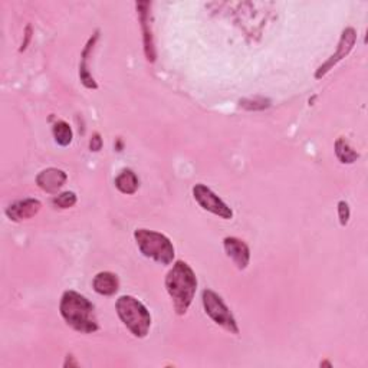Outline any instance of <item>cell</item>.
Returning <instances> with one entry per match:
<instances>
[{
    "label": "cell",
    "mask_w": 368,
    "mask_h": 368,
    "mask_svg": "<svg viewBox=\"0 0 368 368\" xmlns=\"http://www.w3.org/2000/svg\"><path fill=\"white\" fill-rule=\"evenodd\" d=\"M66 180H68V176L64 170L55 168V167L42 170V172L36 176L38 186L49 194L58 193L64 187Z\"/></svg>",
    "instance_id": "obj_10"
},
{
    "label": "cell",
    "mask_w": 368,
    "mask_h": 368,
    "mask_svg": "<svg viewBox=\"0 0 368 368\" xmlns=\"http://www.w3.org/2000/svg\"><path fill=\"white\" fill-rule=\"evenodd\" d=\"M272 101L269 98L263 96H253V98H244L239 101V105L246 111H263L271 107Z\"/></svg>",
    "instance_id": "obj_17"
},
{
    "label": "cell",
    "mask_w": 368,
    "mask_h": 368,
    "mask_svg": "<svg viewBox=\"0 0 368 368\" xmlns=\"http://www.w3.org/2000/svg\"><path fill=\"white\" fill-rule=\"evenodd\" d=\"M134 239L140 252L146 258L153 259L160 265H170L174 261V246L172 240L163 233L148 229H137L134 232Z\"/></svg>",
    "instance_id": "obj_4"
},
{
    "label": "cell",
    "mask_w": 368,
    "mask_h": 368,
    "mask_svg": "<svg viewBox=\"0 0 368 368\" xmlns=\"http://www.w3.org/2000/svg\"><path fill=\"white\" fill-rule=\"evenodd\" d=\"M223 246L226 250V254L233 261L237 269L244 271L248 267L250 261V250L249 246L237 237H226L223 240Z\"/></svg>",
    "instance_id": "obj_9"
},
{
    "label": "cell",
    "mask_w": 368,
    "mask_h": 368,
    "mask_svg": "<svg viewBox=\"0 0 368 368\" xmlns=\"http://www.w3.org/2000/svg\"><path fill=\"white\" fill-rule=\"evenodd\" d=\"M98 38H100V32H95L94 36L90 38V40L87 42V45H85L83 51H82V55H81V64H79V78H81V82L83 83L85 88L88 90H96L98 88V83L95 82L94 77L91 75L90 69H88V61H90V56H91V52L96 44Z\"/></svg>",
    "instance_id": "obj_12"
},
{
    "label": "cell",
    "mask_w": 368,
    "mask_h": 368,
    "mask_svg": "<svg viewBox=\"0 0 368 368\" xmlns=\"http://www.w3.org/2000/svg\"><path fill=\"white\" fill-rule=\"evenodd\" d=\"M92 287H94V291L96 293L104 295V296H112V295L117 293L120 282H118V278L116 274L100 272L94 278Z\"/></svg>",
    "instance_id": "obj_13"
},
{
    "label": "cell",
    "mask_w": 368,
    "mask_h": 368,
    "mask_svg": "<svg viewBox=\"0 0 368 368\" xmlns=\"http://www.w3.org/2000/svg\"><path fill=\"white\" fill-rule=\"evenodd\" d=\"M117 314L122 324L135 338H146L151 328V315L143 302L134 296H120L116 304Z\"/></svg>",
    "instance_id": "obj_3"
},
{
    "label": "cell",
    "mask_w": 368,
    "mask_h": 368,
    "mask_svg": "<svg viewBox=\"0 0 368 368\" xmlns=\"http://www.w3.org/2000/svg\"><path fill=\"white\" fill-rule=\"evenodd\" d=\"M75 203H77V194L74 192L61 193L56 197H53V200H52V205L56 209H69L75 206Z\"/></svg>",
    "instance_id": "obj_18"
},
{
    "label": "cell",
    "mask_w": 368,
    "mask_h": 368,
    "mask_svg": "<svg viewBox=\"0 0 368 368\" xmlns=\"http://www.w3.org/2000/svg\"><path fill=\"white\" fill-rule=\"evenodd\" d=\"M137 12H138V19L141 23V29H143V40H144V53L148 62L155 61V47H154V38H153V31H151V13L150 2H137L135 3Z\"/></svg>",
    "instance_id": "obj_8"
},
{
    "label": "cell",
    "mask_w": 368,
    "mask_h": 368,
    "mask_svg": "<svg viewBox=\"0 0 368 368\" xmlns=\"http://www.w3.org/2000/svg\"><path fill=\"white\" fill-rule=\"evenodd\" d=\"M335 154L338 160L341 161L343 164H352L356 163L358 160V153L354 150L348 141L343 137H339L337 141H335Z\"/></svg>",
    "instance_id": "obj_15"
},
{
    "label": "cell",
    "mask_w": 368,
    "mask_h": 368,
    "mask_svg": "<svg viewBox=\"0 0 368 368\" xmlns=\"http://www.w3.org/2000/svg\"><path fill=\"white\" fill-rule=\"evenodd\" d=\"M357 42V32L354 27H347V29H344L343 35H341V39H339V44L337 47V52L334 55L330 56V60L327 62H324L315 73V78L317 79H321L322 77L327 75L330 70L339 62L343 61L345 56L352 51L354 45H356Z\"/></svg>",
    "instance_id": "obj_7"
},
{
    "label": "cell",
    "mask_w": 368,
    "mask_h": 368,
    "mask_svg": "<svg viewBox=\"0 0 368 368\" xmlns=\"http://www.w3.org/2000/svg\"><path fill=\"white\" fill-rule=\"evenodd\" d=\"M166 289L173 300L177 315L189 311L197 291V278L189 263L177 261L166 276Z\"/></svg>",
    "instance_id": "obj_2"
},
{
    "label": "cell",
    "mask_w": 368,
    "mask_h": 368,
    "mask_svg": "<svg viewBox=\"0 0 368 368\" xmlns=\"http://www.w3.org/2000/svg\"><path fill=\"white\" fill-rule=\"evenodd\" d=\"M116 187L122 194H134L140 187L138 177L135 176L133 170L125 168L116 177Z\"/></svg>",
    "instance_id": "obj_14"
},
{
    "label": "cell",
    "mask_w": 368,
    "mask_h": 368,
    "mask_svg": "<svg viewBox=\"0 0 368 368\" xmlns=\"http://www.w3.org/2000/svg\"><path fill=\"white\" fill-rule=\"evenodd\" d=\"M350 216H351V211H350V206L347 202H339L338 203V218H339V223H341V226H347L348 222H350Z\"/></svg>",
    "instance_id": "obj_19"
},
{
    "label": "cell",
    "mask_w": 368,
    "mask_h": 368,
    "mask_svg": "<svg viewBox=\"0 0 368 368\" xmlns=\"http://www.w3.org/2000/svg\"><path fill=\"white\" fill-rule=\"evenodd\" d=\"M193 197L206 211H210V213H213L224 220H231L233 218L232 209L226 205L216 193L206 187L205 184H196L193 187Z\"/></svg>",
    "instance_id": "obj_6"
},
{
    "label": "cell",
    "mask_w": 368,
    "mask_h": 368,
    "mask_svg": "<svg viewBox=\"0 0 368 368\" xmlns=\"http://www.w3.org/2000/svg\"><path fill=\"white\" fill-rule=\"evenodd\" d=\"M31 38H32V27H31V26H27V27H26V34H25V42H23L22 47H21V52H23V51L27 48V45H29Z\"/></svg>",
    "instance_id": "obj_21"
},
{
    "label": "cell",
    "mask_w": 368,
    "mask_h": 368,
    "mask_svg": "<svg viewBox=\"0 0 368 368\" xmlns=\"http://www.w3.org/2000/svg\"><path fill=\"white\" fill-rule=\"evenodd\" d=\"M202 300H203V306H205L206 314L211 319H213L218 325H220V327L224 328L228 332L235 334V335L239 334V327H237V322L233 314L231 313L228 305L223 302V300L216 292H213L211 289H205Z\"/></svg>",
    "instance_id": "obj_5"
},
{
    "label": "cell",
    "mask_w": 368,
    "mask_h": 368,
    "mask_svg": "<svg viewBox=\"0 0 368 368\" xmlns=\"http://www.w3.org/2000/svg\"><path fill=\"white\" fill-rule=\"evenodd\" d=\"M325 365H327V367H331V363H328V361H324V363H321V367H325Z\"/></svg>",
    "instance_id": "obj_22"
},
{
    "label": "cell",
    "mask_w": 368,
    "mask_h": 368,
    "mask_svg": "<svg viewBox=\"0 0 368 368\" xmlns=\"http://www.w3.org/2000/svg\"><path fill=\"white\" fill-rule=\"evenodd\" d=\"M90 148H91V151H95V153H98L103 148V138L98 133H95L92 135V138L90 141Z\"/></svg>",
    "instance_id": "obj_20"
},
{
    "label": "cell",
    "mask_w": 368,
    "mask_h": 368,
    "mask_svg": "<svg viewBox=\"0 0 368 368\" xmlns=\"http://www.w3.org/2000/svg\"><path fill=\"white\" fill-rule=\"evenodd\" d=\"M42 203L36 199H23L19 202L12 203L6 209V216L12 222H22L26 219H31L39 213Z\"/></svg>",
    "instance_id": "obj_11"
},
{
    "label": "cell",
    "mask_w": 368,
    "mask_h": 368,
    "mask_svg": "<svg viewBox=\"0 0 368 368\" xmlns=\"http://www.w3.org/2000/svg\"><path fill=\"white\" fill-rule=\"evenodd\" d=\"M52 133H53V138L56 141V144L61 147H68L70 143H73V129H70L69 124L65 121H56L52 127Z\"/></svg>",
    "instance_id": "obj_16"
},
{
    "label": "cell",
    "mask_w": 368,
    "mask_h": 368,
    "mask_svg": "<svg viewBox=\"0 0 368 368\" xmlns=\"http://www.w3.org/2000/svg\"><path fill=\"white\" fill-rule=\"evenodd\" d=\"M60 311L69 327L81 334H92L100 330L94 304L75 291L64 292Z\"/></svg>",
    "instance_id": "obj_1"
}]
</instances>
